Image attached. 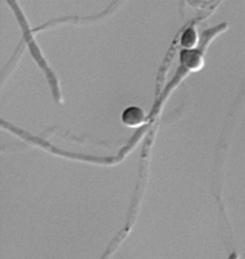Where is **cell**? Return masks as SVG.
Instances as JSON below:
<instances>
[{"instance_id": "cell-1", "label": "cell", "mask_w": 245, "mask_h": 259, "mask_svg": "<svg viewBox=\"0 0 245 259\" xmlns=\"http://www.w3.org/2000/svg\"><path fill=\"white\" fill-rule=\"evenodd\" d=\"M121 120L125 125L131 128L142 126L147 121L146 112L138 106H130L122 113Z\"/></svg>"}, {"instance_id": "cell-2", "label": "cell", "mask_w": 245, "mask_h": 259, "mask_svg": "<svg viewBox=\"0 0 245 259\" xmlns=\"http://www.w3.org/2000/svg\"><path fill=\"white\" fill-rule=\"evenodd\" d=\"M180 61L186 69L198 71L204 65L203 54L198 49L182 50L180 54Z\"/></svg>"}, {"instance_id": "cell-3", "label": "cell", "mask_w": 245, "mask_h": 259, "mask_svg": "<svg viewBox=\"0 0 245 259\" xmlns=\"http://www.w3.org/2000/svg\"><path fill=\"white\" fill-rule=\"evenodd\" d=\"M199 44V36L193 26H189L184 30L180 37V45L184 50H192L195 49Z\"/></svg>"}]
</instances>
